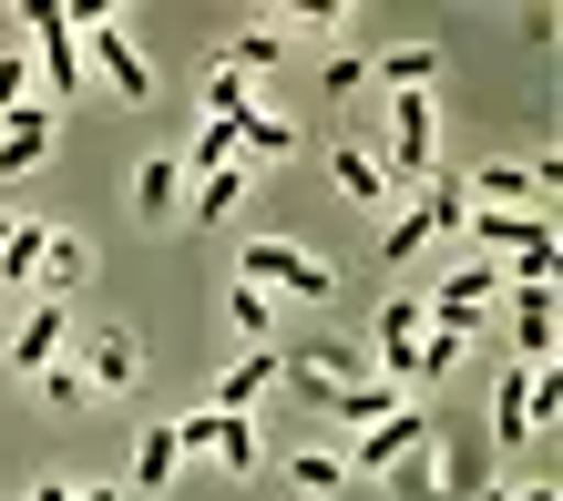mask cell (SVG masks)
<instances>
[{
	"label": "cell",
	"mask_w": 563,
	"mask_h": 501,
	"mask_svg": "<svg viewBox=\"0 0 563 501\" xmlns=\"http://www.w3.org/2000/svg\"><path fill=\"white\" fill-rule=\"evenodd\" d=\"M42 277H52V297L73 287V277H82V236H62V225H52V246H42Z\"/></svg>",
	"instance_id": "f1b7e54d"
},
{
	"label": "cell",
	"mask_w": 563,
	"mask_h": 501,
	"mask_svg": "<svg viewBox=\"0 0 563 501\" xmlns=\"http://www.w3.org/2000/svg\"><path fill=\"white\" fill-rule=\"evenodd\" d=\"M512 358H553V287H512Z\"/></svg>",
	"instance_id": "4fadbf2b"
},
{
	"label": "cell",
	"mask_w": 563,
	"mask_h": 501,
	"mask_svg": "<svg viewBox=\"0 0 563 501\" xmlns=\"http://www.w3.org/2000/svg\"><path fill=\"white\" fill-rule=\"evenodd\" d=\"M62 338H73V327H62V297H42V308L11 327V369H31V379H42L52 358H62Z\"/></svg>",
	"instance_id": "30bf717a"
},
{
	"label": "cell",
	"mask_w": 563,
	"mask_h": 501,
	"mask_svg": "<svg viewBox=\"0 0 563 501\" xmlns=\"http://www.w3.org/2000/svg\"><path fill=\"white\" fill-rule=\"evenodd\" d=\"M512 501H553V491H512Z\"/></svg>",
	"instance_id": "836d02e7"
},
{
	"label": "cell",
	"mask_w": 563,
	"mask_h": 501,
	"mask_svg": "<svg viewBox=\"0 0 563 501\" xmlns=\"http://www.w3.org/2000/svg\"><path fill=\"white\" fill-rule=\"evenodd\" d=\"M31 501H113V491H82V481H42Z\"/></svg>",
	"instance_id": "1f68e13d"
},
{
	"label": "cell",
	"mask_w": 563,
	"mask_h": 501,
	"mask_svg": "<svg viewBox=\"0 0 563 501\" xmlns=\"http://www.w3.org/2000/svg\"><path fill=\"white\" fill-rule=\"evenodd\" d=\"M236 194H246V164H216V175H195L185 215H195V225H216V215H236Z\"/></svg>",
	"instance_id": "ffe728a7"
},
{
	"label": "cell",
	"mask_w": 563,
	"mask_h": 501,
	"mask_svg": "<svg viewBox=\"0 0 563 501\" xmlns=\"http://www.w3.org/2000/svg\"><path fill=\"white\" fill-rule=\"evenodd\" d=\"M492 266H512V287H553V215H482L472 205V225H461Z\"/></svg>",
	"instance_id": "6da1fadb"
},
{
	"label": "cell",
	"mask_w": 563,
	"mask_h": 501,
	"mask_svg": "<svg viewBox=\"0 0 563 501\" xmlns=\"http://www.w3.org/2000/svg\"><path fill=\"white\" fill-rule=\"evenodd\" d=\"M389 471H400V501H451V491H461V460H451L441 441H420L410 460H389Z\"/></svg>",
	"instance_id": "8fae6325"
},
{
	"label": "cell",
	"mask_w": 563,
	"mask_h": 501,
	"mask_svg": "<svg viewBox=\"0 0 563 501\" xmlns=\"http://www.w3.org/2000/svg\"><path fill=\"white\" fill-rule=\"evenodd\" d=\"M358 379V358L339 348V338H308V348H297V389H318V399H339Z\"/></svg>",
	"instance_id": "2e32d148"
},
{
	"label": "cell",
	"mask_w": 563,
	"mask_h": 501,
	"mask_svg": "<svg viewBox=\"0 0 563 501\" xmlns=\"http://www.w3.org/2000/svg\"><path fill=\"white\" fill-rule=\"evenodd\" d=\"M328 175H339L349 205H389V194H400V185L379 175V154H369V144H339V164H328Z\"/></svg>",
	"instance_id": "9a60e30c"
},
{
	"label": "cell",
	"mask_w": 563,
	"mask_h": 501,
	"mask_svg": "<svg viewBox=\"0 0 563 501\" xmlns=\"http://www.w3.org/2000/svg\"><path fill=\"white\" fill-rule=\"evenodd\" d=\"M400 399H410V389H389V379H349V389H339V420H358V430H369V420H389V410H400Z\"/></svg>",
	"instance_id": "cb8c5ba5"
},
{
	"label": "cell",
	"mask_w": 563,
	"mask_h": 501,
	"mask_svg": "<svg viewBox=\"0 0 563 501\" xmlns=\"http://www.w3.org/2000/svg\"><path fill=\"white\" fill-rule=\"evenodd\" d=\"M42 399H52V410H82L92 389H82V369H73V358H52V369H42Z\"/></svg>",
	"instance_id": "f546056e"
},
{
	"label": "cell",
	"mask_w": 563,
	"mask_h": 501,
	"mask_svg": "<svg viewBox=\"0 0 563 501\" xmlns=\"http://www.w3.org/2000/svg\"><path fill=\"white\" fill-rule=\"evenodd\" d=\"M277 52H287V21H256V31H236V42H225V73L256 82V73H277Z\"/></svg>",
	"instance_id": "ac0fdd59"
},
{
	"label": "cell",
	"mask_w": 563,
	"mask_h": 501,
	"mask_svg": "<svg viewBox=\"0 0 563 501\" xmlns=\"http://www.w3.org/2000/svg\"><path fill=\"white\" fill-rule=\"evenodd\" d=\"M236 113H256V92H246V82L216 62V73H206V123H236Z\"/></svg>",
	"instance_id": "4316f807"
},
{
	"label": "cell",
	"mask_w": 563,
	"mask_h": 501,
	"mask_svg": "<svg viewBox=\"0 0 563 501\" xmlns=\"http://www.w3.org/2000/svg\"><path fill=\"white\" fill-rule=\"evenodd\" d=\"M225 318H236L246 338H277V297H256V287H236V297H225Z\"/></svg>",
	"instance_id": "83f0119b"
},
{
	"label": "cell",
	"mask_w": 563,
	"mask_h": 501,
	"mask_svg": "<svg viewBox=\"0 0 563 501\" xmlns=\"http://www.w3.org/2000/svg\"><path fill=\"white\" fill-rule=\"evenodd\" d=\"M267 389H277V358L256 348V358H236V369L216 379V410H225V420H246V410H256V399H267Z\"/></svg>",
	"instance_id": "5bb4252c"
},
{
	"label": "cell",
	"mask_w": 563,
	"mask_h": 501,
	"mask_svg": "<svg viewBox=\"0 0 563 501\" xmlns=\"http://www.w3.org/2000/svg\"><path fill=\"white\" fill-rule=\"evenodd\" d=\"M0 236H11V215H0Z\"/></svg>",
	"instance_id": "e575fe53"
},
{
	"label": "cell",
	"mask_w": 563,
	"mask_h": 501,
	"mask_svg": "<svg viewBox=\"0 0 563 501\" xmlns=\"http://www.w3.org/2000/svg\"><path fill=\"white\" fill-rule=\"evenodd\" d=\"M21 42H31V73H42V103H52V92H82L73 0H31V11H21Z\"/></svg>",
	"instance_id": "3957f363"
},
{
	"label": "cell",
	"mask_w": 563,
	"mask_h": 501,
	"mask_svg": "<svg viewBox=\"0 0 563 501\" xmlns=\"http://www.w3.org/2000/svg\"><path fill=\"white\" fill-rule=\"evenodd\" d=\"M472 501H512V491H472Z\"/></svg>",
	"instance_id": "d6a6232c"
},
{
	"label": "cell",
	"mask_w": 563,
	"mask_h": 501,
	"mask_svg": "<svg viewBox=\"0 0 563 501\" xmlns=\"http://www.w3.org/2000/svg\"><path fill=\"white\" fill-rule=\"evenodd\" d=\"M420 441H430V420H420V399H400L389 420H369V430L349 441V460H358V471H389V460H410Z\"/></svg>",
	"instance_id": "52a82bcc"
},
{
	"label": "cell",
	"mask_w": 563,
	"mask_h": 501,
	"mask_svg": "<svg viewBox=\"0 0 563 501\" xmlns=\"http://www.w3.org/2000/svg\"><path fill=\"white\" fill-rule=\"evenodd\" d=\"M21 103H42V73H31V42L11 31L0 42V113H21Z\"/></svg>",
	"instance_id": "7402d4cb"
},
{
	"label": "cell",
	"mask_w": 563,
	"mask_h": 501,
	"mask_svg": "<svg viewBox=\"0 0 563 501\" xmlns=\"http://www.w3.org/2000/svg\"><path fill=\"white\" fill-rule=\"evenodd\" d=\"M543 369H553V358H503V379H492V441H503V450L533 441V389H543Z\"/></svg>",
	"instance_id": "8992f818"
},
{
	"label": "cell",
	"mask_w": 563,
	"mask_h": 501,
	"mask_svg": "<svg viewBox=\"0 0 563 501\" xmlns=\"http://www.w3.org/2000/svg\"><path fill=\"white\" fill-rule=\"evenodd\" d=\"M430 144H441V123H430V92H400V113H389V154H379V175L389 185H430Z\"/></svg>",
	"instance_id": "5b68a950"
},
{
	"label": "cell",
	"mask_w": 563,
	"mask_h": 501,
	"mask_svg": "<svg viewBox=\"0 0 563 501\" xmlns=\"http://www.w3.org/2000/svg\"><path fill=\"white\" fill-rule=\"evenodd\" d=\"M206 460H225V471H256V460H267L256 420H225V410H216V441H206Z\"/></svg>",
	"instance_id": "603a6c76"
},
{
	"label": "cell",
	"mask_w": 563,
	"mask_h": 501,
	"mask_svg": "<svg viewBox=\"0 0 563 501\" xmlns=\"http://www.w3.org/2000/svg\"><path fill=\"white\" fill-rule=\"evenodd\" d=\"M420 236H441V225H430V205L410 194V205L389 215V236H379V256H420Z\"/></svg>",
	"instance_id": "484cf974"
},
{
	"label": "cell",
	"mask_w": 563,
	"mask_h": 501,
	"mask_svg": "<svg viewBox=\"0 0 563 501\" xmlns=\"http://www.w3.org/2000/svg\"><path fill=\"white\" fill-rule=\"evenodd\" d=\"M236 287H256V297H308V308H318V297H339V266L308 256V246H287V236H256Z\"/></svg>",
	"instance_id": "7a4b0ae2"
},
{
	"label": "cell",
	"mask_w": 563,
	"mask_h": 501,
	"mask_svg": "<svg viewBox=\"0 0 563 501\" xmlns=\"http://www.w3.org/2000/svg\"><path fill=\"white\" fill-rule=\"evenodd\" d=\"M73 42L92 52V73L113 82V103H154V73H144V52H134V31H123L113 11H73Z\"/></svg>",
	"instance_id": "277c9868"
},
{
	"label": "cell",
	"mask_w": 563,
	"mask_h": 501,
	"mask_svg": "<svg viewBox=\"0 0 563 501\" xmlns=\"http://www.w3.org/2000/svg\"><path fill=\"white\" fill-rule=\"evenodd\" d=\"M175 185H185V164H175V154H144V164H134V215L164 225V215H175Z\"/></svg>",
	"instance_id": "e0dca14e"
},
{
	"label": "cell",
	"mask_w": 563,
	"mask_h": 501,
	"mask_svg": "<svg viewBox=\"0 0 563 501\" xmlns=\"http://www.w3.org/2000/svg\"><path fill=\"white\" fill-rule=\"evenodd\" d=\"M175 460H185L175 450V420H154L144 441H134V491H164V481H175Z\"/></svg>",
	"instance_id": "44dd1931"
},
{
	"label": "cell",
	"mask_w": 563,
	"mask_h": 501,
	"mask_svg": "<svg viewBox=\"0 0 563 501\" xmlns=\"http://www.w3.org/2000/svg\"><path fill=\"white\" fill-rule=\"evenodd\" d=\"M339 471H349L339 450H308V460H297V491H339Z\"/></svg>",
	"instance_id": "4dcf8cb0"
},
{
	"label": "cell",
	"mask_w": 563,
	"mask_h": 501,
	"mask_svg": "<svg viewBox=\"0 0 563 501\" xmlns=\"http://www.w3.org/2000/svg\"><path fill=\"white\" fill-rule=\"evenodd\" d=\"M82 348H92L82 389H134V379H144V348H134V327H103V338H82Z\"/></svg>",
	"instance_id": "7c38bea8"
},
{
	"label": "cell",
	"mask_w": 563,
	"mask_h": 501,
	"mask_svg": "<svg viewBox=\"0 0 563 501\" xmlns=\"http://www.w3.org/2000/svg\"><path fill=\"white\" fill-rule=\"evenodd\" d=\"M379 369H389V389L420 399V297H389L379 308Z\"/></svg>",
	"instance_id": "ba28073f"
},
{
	"label": "cell",
	"mask_w": 563,
	"mask_h": 501,
	"mask_svg": "<svg viewBox=\"0 0 563 501\" xmlns=\"http://www.w3.org/2000/svg\"><path fill=\"white\" fill-rule=\"evenodd\" d=\"M42 154H52V103H21L11 123H0V185H11V175H31Z\"/></svg>",
	"instance_id": "9c48e42d"
},
{
	"label": "cell",
	"mask_w": 563,
	"mask_h": 501,
	"mask_svg": "<svg viewBox=\"0 0 563 501\" xmlns=\"http://www.w3.org/2000/svg\"><path fill=\"white\" fill-rule=\"evenodd\" d=\"M42 246H52V225H11V236H0V297L42 277Z\"/></svg>",
	"instance_id": "d6986e66"
},
{
	"label": "cell",
	"mask_w": 563,
	"mask_h": 501,
	"mask_svg": "<svg viewBox=\"0 0 563 501\" xmlns=\"http://www.w3.org/2000/svg\"><path fill=\"white\" fill-rule=\"evenodd\" d=\"M369 73H379V82H410V92H420L430 73H441V52H430V42H400V52H379Z\"/></svg>",
	"instance_id": "d4e9b609"
}]
</instances>
